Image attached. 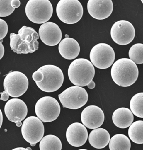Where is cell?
Instances as JSON below:
<instances>
[{"mask_svg":"<svg viewBox=\"0 0 143 150\" xmlns=\"http://www.w3.org/2000/svg\"><path fill=\"white\" fill-rule=\"evenodd\" d=\"M8 25L3 19L0 18V40H3L7 34Z\"/></svg>","mask_w":143,"mask_h":150,"instance_id":"4316f807","label":"cell"},{"mask_svg":"<svg viewBox=\"0 0 143 150\" xmlns=\"http://www.w3.org/2000/svg\"><path fill=\"white\" fill-rule=\"evenodd\" d=\"M21 133L23 139L30 144H36L42 139L45 133L42 122L37 117H29L22 124Z\"/></svg>","mask_w":143,"mask_h":150,"instance_id":"8fae6325","label":"cell"},{"mask_svg":"<svg viewBox=\"0 0 143 150\" xmlns=\"http://www.w3.org/2000/svg\"><path fill=\"white\" fill-rule=\"evenodd\" d=\"M39 37L47 45L53 47L60 42L62 33L59 26L52 22H47L40 26Z\"/></svg>","mask_w":143,"mask_h":150,"instance_id":"4fadbf2b","label":"cell"},{"mask_svg":"<svg viewBox=\"0 0 143 150\" xmlns=\"http://www.w3.org/2000/svg\"><path fill=\"white\" fill-rule=\"evenodd\" d=\"M6 116L9 120L16 123L26 118L28 113L27 106L23 100L13 98L7 102L4 107Z\"/></svg>","mask_w":143,"mask_h":150,"instance_id":"9a60e30c","label":"cell"},{"mask_svg":"<svg viewBox=\"0 0 143 150\" xmlns=\"http://www.w3.org/2000/svg\"><path fill=\"white\" fill-rule=\"evenodd\" d=\"M40 150H62V144L57 136L47 135L40 141Z\"/></svg>","mask_w":143,"mask_h":150,"instance_id":"7402d4cb","label":"cell"},{"mask_svg":"<svg viewBox=\"0 0 143 150\" xmlns=\"http://www.w3.org/2000/svg\"><path fill=\"white\" fill-rule=\"evenodd\" d=\"M10 37L11 48L16 53H32L39 49V34L32 27L22 26L18 34L11 33Z\"/></svg>","mask_w":143,"mask_h":150,"instance_id":"6da1fadb","label":"cell"},{"mask_svg":"<svg viewBox=\"0 0 143 150\" xmlns=\"http://www.w3.org/2000/svg\"><path fill=\"white\" fill-rule=\"evenodd\" d=\"M32 78L36 83H39L42 81L44 75L41 71L37 70L32 74Z\"/></svg>","mask_w":143,"mask_h":150,"instance_id":"83f0119b","label":"cell"},{"mask_svg":"<svg viewBox=\"0 0 143 150\" xmlns=\"http://www.w3.org/2000/svg\"><path fill=\"white\" fill-rule=\"evenodd\" d=\"M131 143L125 135L118 134L114 135L109 143L110 150H130Z\"/></svg>","mask_w":143,"mask_h":150,"instance_id":"44dd1931","label":"cell"},{"mask_svg":"<svg viewBox=\"0 0 143 150\" xmlns=\"http://www.w3.org/2000/svg\"><path fill=\"white\" fill-rule=\"evenodd\" d=\"M26 149H28L29 150H32V149H31V148L30 147H28L26 148Z\"/></svg>","mask_w":143,"mask_h":150,"instance_id":"74e56055","label":"cell"},{"mask_svg":"<svg viewBox=\"0 0 143 150\" xmlns=\"http://www.w3.org/2000/svg\"><path fill=\"white\" fill-rule=\"evenodd\" d=\"M130 59L135 64H143V44L137 43L132 46L129 52Z\"/></svg>","mask_w":143,"mask_h":150,"instance_id":"d4e9b609","label":"cell"},{"mask_svg":"<svg viewBox=\"0 0 143 150\" xmlns=\"http://www.w3.org/2000/svg\"><path fill=\"white\" fill-rule=\"evenodd\" d=\"M59 103L55 98L45 96L41 98L36 103L35 111L37 117L44 122H52L60 113Z\"/></svg>","mask_w":143,"mask_h":150,"instance_id":"ba28073f","label":"cell"},{"mask_svg":"<svg viewBox=\"0 0 143 150\" xmlns=\"http://www.w3.org/2000/svg\"><path fill=\"white\" fill-rule=\"evenodd\" d=\"M11 0H0V17L8 16L14 12L15 9L11 6Z\"/></svg>","mask_w":143,"mask_h":150,"instance_id":"484cf974","label":"cell"},{"mask_svg":"<svg viewBox=\"0 0 143 150\" xmlns=\"http://www.w3.org/2000/svg\"><path fill=\"white\" fill-rule=\"evenodd\" d=\"M142 1V3L143 4V0H142V1Z\"/></svg>","mask_w":143,"mask_h":150,"instance_id":"ab89813d","label":"cell"},{"mask_svg":"<svg viewBox=\"0 0 143 150\" xmlns=\"http://www.w3.org/2000/svg\"><path fill=\"white\" fill-rule=\"evenodd\" d=\"M90 58L92 64L96 67L106 69L113 64L115 59V53L109 45L99 43L91 50Z\"/></svg>","mask_w":143,"mask_h":150,"instance_id":"9c48e42d","label":"cell"},{"mask_svg":"<svg viewBox=\"0 0 143 150\" xmlns=\"http://www.w3.org/2000/svg\"><path fill=\"white\" fill-rule=\"evenodd\" d=\"M16 125L17 127H20L22 125V123H21V122H18L16 123Z\"/></svg>","mask_w":143,"mask_h":150,"instance_id":"e575fe53","label":"cell"},{"mask_svg":"<svg viewBox=\"0 0 143 150\" xmlns=\"http://www.w3.org/2000/svg\"><path fill=\"white\" fill-rule=\"evenodd\" d=\"M0 74H1V72H0Z\"/></svg>","mask_w":143,"mask_h":150,"instance_id":"60d3db41","label":"cell"},{"mask_svg":"<svg viewBox=\"0 0 143 150\" xmlns=\"http://www.w3.org/2000/svg\"><path fill=\"white\" fill-rule=\"evenodd\" d=\"M3 121V116L1 110L0 109V128L1 127Z\"/></svg>","mask_w":143,"mask_h":150,"instance_id":"d6a6232c","label":"cell"},{"mask_svg":"<svg viewBox=\"0 0 143 150\" xmlns=\"http://www.w3.org/2000/svg\"><path fill=\"white\" fill-rule=\"evenodd\" d=\"M29 81L23 73L18 71H11L4 79V88L9 96L18 98L23 95L28 89Z\"/></svg>","mask_w":143,"mask_h":150,"instance_id":"30bf717a","label":"cell"},{"mask_svg":"<svg viewBox=\"0 0 143 150\" xmlns=\"http://www.w3.org/2000/svg\"><path fill=\"white\" fill-rule=\"evenodd\" d=\"M11 4L12 6L16 9L20 6L21 2L19 0H11Z\"/></svg>","mask_w":143,"mask_h":150,"instance_id":"f546056e","label":"cell"},{"mask_svg":"<svg viewBox=\"0 0 143 150\" xmlns=\"http://www.w3.org/2000/svg\"><path fill=\"white\" fill-rule=\"evenodd\" d=\"M12 150H29L27 149L26 148H24L23 147H18L16 148H15Z\"/></svg>","mask_w":143,"mask_h":150,"instance_id":"836d02e7","label":"cell"},{"mask_svg":"<svg viewBox=\"0 0 143 150\" xmlns=\"http://www.w3.org/2000/svg\"><path fill=\"white\" fill-rule=\"evenodd\" d=\"M59 51L62 57L67 60L77 58L80 52V46L76 40L72 38L64 39L59 45Z\"/></svg>","mask_w":143,"mask_h":150,"instance_id":"ac0fdd59","label":"cell"},{"mask_svg":"<svg viewBox=\"0 0 143 150\" xmlns=\"http://www.w3.org/2000/svg\"><path fill=\"white\" fill-rule=\"evenodd\" d=\"M66 136L69 144L75 147H79L85 144L87 142L88 130L83 124L80 122H74L67 128Z\"/></svg>","mask_w":143,"mask_h":150,"instance_id":"e0dca14e","label":"cell"},{"mask_svg":"<svg viewBox=\"0 0 143 150\" xmlns=\"http://www.w3.org/2000/svg\"><path fill=\"white\" fill-rule=\"evenodd\" d=\"M31 146H36V144H31Z\"/></svg>","mask_w":143,"mask_h":150,"instance_id":"8d00e7d4","label":"cell"},{"mask_svg":"<svg viewBox=\"0 0 143 150\" xmlns=\"http://www.w3.org/2000/svg\"><path fill=\"white\" fill-rule=\"evenodd\" d=\"M110 141V135L108 131L103 128L92 130L89 136V142L93 147L97 149L105 148Z\"/></svg>","mask_w":143,"mask_h":150,"instance_id":"ffe728a7","label":"cell"},{"mask_svg":"<svg viewBox=\"0 0 143 150\" xmlns=\"http://www.w3.org/2000/svg\"><path fill=\"white\" fill-rule=\"evenodd\" d=\"M134 120L133 114L128 108H119L115 111L112 115L113 122L114 125L120 128L130 127Z\"/></svg>","mask_w":143,"mask_h":150,"instance_id":"d6986e66","label":"cell"},{"mask_svg":"<svg viewBox=\"0 0 143 150\" xmlns=\"http://www.w3.org/2000/svg\"><path fill=\"white\" fill-rule=\"evenodd\" d=\"M105 119L103 111L96 105H90L85 108L81 115L82 123L89 129H95L101 127Z\"/></svg>","mask_w":143,"mask_h":150,"instance_id":"5bb4252c","label":"cell"},{"mask_svg":"<svg viewBox=\"0 0 143 150\" xmlns=\"http://www.w3.org/2000/svg\"><path fill=\"white\" fill-rule=\"evenodd\" d=\"M43 73L42 81L36 83L40 90L47 93H52L57 91L62 86L64 82L63 72L56 66L45 65L38 69Z\"/></svg>","mask_w":143,"mask_h":150,"instance_id":"5b68a950","label":"cell"},{"mask_svg":"<svg viewBox=\"0 0 143 150\" xmlns=\"http://www.w3.org/2000/svg\"><path fill=\"white\" fill-rule=\"evenodd\" d=\"M95 86H96V84H95V82L93 80H92L91 82H90L88 85H87V87H88V88L91 89V90L94 89L95 88Z\"/></svg>","mask_w":143,"mask_h":150,"instance_id":"1f68e13d","label":"cell"},{"mask_svg":"<svg viewBox=\"0 0 143 150\" xmlns=\"http://www.w3.org/2000/svg\"><path fill=\"white\" fill-rule=\"evenodd\" d=\"M78 150H88L85 149H79Z\"/></svg>","mask_w":143,"mask_h":150,"instance_id":"f35d334b","label":"cell"},{"mask_svg":"<svg viewBox=\"0 0 143 150\" xmlns=\"http://www.w3.org/2000/svg\"><path fill=\"white\" fill-rule=\"evenodd\" d=\"M56 13L59 20L63 23L74 24L83 17V7L78 0H61L57 6Z\"/></svg>","mask_w":143,"mask_h":150,"instance_id":"8992f818","label":"cell"},{"mask_svg":"<svg viewBox=\"0 0 143 150\" xmlns=\"http://www.w3.org/2000/svg\"><path fill=\"white\" fill-rule=\"evenodd\" d=\"M58 97L63 108L72 110L82 108L88 100V95L85 89L76 86L67 88Z\"/></svg>","mask_w":143,"mask_h":150,"instance_id":"52a82bcc","label":"cell"},{"mask_svg":"<svg viewBox=\"0 0 143 150\" xmlns=\"http://www.w3.org/2000/svg\"><path fill=\"white\" fill-rule=\"evenodd\" d=\"M3 42V40H2L1 42L0 41V60L2 58L4 54V47L2 44Z\"/></svg>","mask_w":143,"mask_h":150,"instance_id":"4dcf8cb0","label":"cell"},{"mask_svg":"<svg viewBox=\"0 0 143 150\" xmlns=\"http://www.w3.org/2000/svg\"><path fill=\"white\" fill-rule=\"evenodd\" d=\"M111 76L115 83L122 87H128L134 84L139 76L137 64L128 58H121L113 64Z\"/></svg>","mask_w":143,"mask_h":150,"instance_id":"7a4b0ae2","label":"cell"},{"mask_svg":"<svg viewBox=\"0 0 143 150\" xmlns=\"http://www.w3.org/2000/svg\"><path fill=\"white\" fill-rule=\"evenodd\" d=\"M53 8L49 0H30L26 4L25 13L28 19L36 24H43L52 17Z\"/></svg>","mask_w":143,"mask_h":150,"instance_id":"277c9868","label":"cell"},{"mask_svg":"<svg viewBox=\"0 0 143 150\" xmlns=\"http://www.w3.org/2000/svg\"><path fill=\"white\" fill-rule=\"evenodd\" d=\"M1 97L0 98V100L4 101H6L8 100L9 96L5 91H4L3 92H1Z\"/></svg>","mask_w":143,"mask_h":150,"instance_id":"f1b7e54d","label":"cell"},{"mask_svg":"<svg viewBox=\"0 0 143 150\" xmlns=\"http://www.w3.org/2000/svg\"><path fill=\"white\" fill-rule=\"evenodd\" d=\"M95 69L91 62L84 58L74 60L69 65L68 75L72 83L76 86L85 87L94 77Z\"/></svg>","mask_w":143,"mask_h":150,"instance_id":"3957f363","label":"cell"},{"mask_svg":"<svg viewBox=\"0 0 143 150\" xmlns=\"http://www.w3.org/2000/svg\"><path fill=\"white\" fill-rule=\"evenodd\" d=\"M87 8L92 17L97 20H104L112 13L113 3L111 0H89Z\"/></svg>","mask_w":143,"mask_h":150,"instance_id":"2e32d148","label":"cell"},{"mask_svg":"<svg viewBox=\"0 0 143 150\" xmlns=\"http://www.w3.org/2000/svg\"><path fill=\"white\" fill-rule=\"evenodd\" d=\"M130 139L135 144H143V121H135L130 125L128 130Z\"/></svg>","mask_w":143,"mask_h":150,"instance_id":"603a6c76","label":"cell"},{"mask_svg":"<svg viewBox=\"0 0 143 150\" xmlns=\"http://www.w3.org/2000/svg\"><path fill=\"white\" fill-rule=\"evenodd\" d=\"M130 107L135 116L143 118V93H138L132 97Z\"/></svg>","mask_w":143,"mask_h":150,"instance_id":"cb8c5ba5","label":"cell"},{"mask_svg":"<svg viewBox=\"0 0 143 150\" xmlns=\"http://www.w3.org/2000/svg\"><path fill=\"white\" fill-rule=\"evenodd\" d=\"M65 38H69V35L68 34H66L65 35Z\"/></svg>","mask_w":143,"mask_h":150,"instance_id":"d590c367","label":"cell"},{"mask_svg":"<svg viewBox=\"0 0 143 150\" xmlns=\"http://www.w3.org/2000/svg\"><path fill=\"white\" fill-rule=\"evenodd\" d=\"M110 35L113 40L118 45H126L132 42L135 38V27L129 21H118L112 26Z\"/></svg>","mask_w":143,"mask_h":150,"instance_id":"7c38bea8","label":"cell"}]
</instances>
